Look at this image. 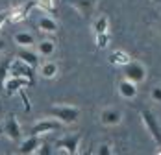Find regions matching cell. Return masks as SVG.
Listing matches in <instances>:
<instances>
[{"mask_svg":"<svg viewBox=\"0 0 161 155\" xmlns=\"http://www.w3.org/2000/svg\"><path fill=\"white\" fill-rule=\"evenodd\" d=\"M48 115L54 120H58L59 124L70 126V124H76L80 120L81 111L78 107H74V105H52L48 109Z\"/></svg>","mask_w":161,"mask_h":155,"instance_id":"1","label":"cell"},{"mask_svg":"<svg viewBox=\"0 0 161 155\" xmlns=\"http://www.w3.org/2000/svg\"><path fill=\"white\" fill-rule=\"evenodd\" d=\"M122 74H124V79L139 85L146 79V67L141 61H130L128 65L122 67Z\"/></svg>","mask_w":161,"mask_h":155,"instance_id":"2","label":"cell"},{"mask_svg":"<svg viewBox=\"0 0 161 155\" xmlns=\"http://www.w3.org/2000/svg\"><path fill=\"white\" fill-rule=\"evenodd\" d=\"M141 120H143V124H145L146 131L150 133V137L152 140L161 146V126L158 122V118H156V115L152 113V111H148V109H143L141 111Z\"/></svg>","mask_w":161,"mask_h":155,"instance_id":"3","label":"cell"},{"mask_svg":"<svg viewBox=\"0 0 161 155\" xmlns=\"http://www.w3.org/2000/svg\"><path fill=\"white\" fill-rule=\"evenodd\" d=\"M9 76L13 78H22V79H28L30 83L33 85V78H35V68H32V67H28L26 63H22L20 59H11V63H9Z\"/></svg>","mask_w":161,"mask_h":155,"instance_id":"4","label":"cell"},{"mask_svg":"<svg viewBox=\"0 0 161 155\" xmlns=\"http://www.w3.org/2000/svg\"><path fill=\"white\" fill-rule=\"evenodd\" d=\"M80 142H81V133L67 135V137H61V139L56 142V148L61 150V152H65L67 155H78Z\"/></svg>","mask_w":161,"mask_h":155,"instance_id":"5","label":"cell"},{"mask_svg":"<svg viewBox=\"0 0 161 155\" xmlns=\"http://www.w3.org/2000/svg\"><path fill=\"white\" fill-rule=\"evenodd\" d=\"M2 133H4L9 140H13V142L22 139V127H20V124H19V120H17L15 115H9V116L6 118V122L2 126Z\"/></svg>","mask_w":161,"mask_h":155,"instance_id":"6","label":"cell"},{"mask_svg":"<svg viewBox=\"0 0 161 155\" xmlns=\"http://www.w3.org/2000/svg\"><path fill=\"white\" fill-rule=\"evenodd\" d=\"M63 124H59L58 120H54V118H43V120H39V122H35L32 126V137H41V135H47L50 131H56V129H59Z\"/></svg>","mask_w":161,"mask_h":155,"instance_id":"7","label":"cell"},{"mask_svg":"<svg viewBox=\"0 0 161 155\" xmlns=\"http://www.w3.org/2000/svg\"><path fill=\"white\" fill-rule=\"evenodd\" d=\"M100 122H102L104 126H108V127L119 126L120 122H122V113H120L119 109H115V107L102 109V113H100Z\"/></svg>","mask_w":161,"mask_h":155,"instance_id":"8","label":"cell"},{"mask_svg":"<svg viewBox=\"0 0 161 155\" xmlns=\"http://www.w3.org/2000/svg\"><path fill=\"white\" fill-rule=\"evenodd\" d=\"M41 137H28L20 142V148H19V155H35L37 150L41 148Z\"/></svg>","mask_w":161,"mask_h":155,"instance_id":"9","label":"cell"},{"mask_svg":"<svg viewBox=\"0 0 161 155\" xmlns=\"http://www.w3.org/2000/svg\"><path fill=\"white\" fill-rule=\"evenodd\" d=\"M17 59H20L22 63H26V65H28V67H32V68H37V67L41 65L39 54H37V52H33L32 48H20V50L17 52Z\"/></svg>","mask_w":161,"mask_h":155,"instance_id":"10","label":"cell"},{"mask_svg":"<svg viewBox=\"0 0 161 155\" xmlns=\"http://www.w3.org/2000/svg\"><path fill=\"white\" fill-rule=\"evenodd\" d=\"M28 85H32L28 79H22V78H13V76H8L4 79V89H6V93L8 94H13L17 91H20V89H24V87H28Z\"/></svg>","mask_w":161,"mask_h":155,"instance_id":"11","label":"cell"},{"mask_svg":"<svg viewBox=\"0 0 161 155\" xmlns=\"http://www.w3.org/2000/svg\"><path fill=\"white\" fill-rule=\"evenodd\" d=\"M119 94H120L124 100H133V98L137 96V85L122 78V79L119 81Z\"/></svg>","mask_w":161,"mask_h":155,"instance_id":"12","label":"cell"},{"mask_svg":"<svg viewBox=\"0 0 161 155\" xmlns=\"http://www.w3.org/2000/svg\"><path fill=\"white\" fill-rule=\"evenodd\" d=\"M35 52L39 54V57H52L56 52V43L50 39H43L35 45Z\"/></svg>","mask_w":161,"mask_h":155,"instance_id":"13","label":"cell"},{"mask_svg":"<svg viewBox=\"0 0 161 155\" xmlns=\"http://www.w3.org/2000/svg\"><path fill=\"white\" fill-rule=\"evenodd\" d=\"M37 28L41 31H45V33H54V31H58V22H56V19L54 17H48V15H43L39 20H37Z\"/></svg>","mask_w":161,"mask_h":155,"instance_id":"14","label":"cell"},{"mask_svg":"<svg viewBox=\"0 0 161 155\" xmlns=\"http://www.w3.org/2000/svg\"><path fill=\"white\" fill-rule=\"evenodd\" d=\"M13 41L17 43V46H20V48H32L33 45H35L33 35L28 33V31H19V33H15Z\"/></svg>","mask_w":161,"mask_h":155,"instance_id":"15","label":"cell"},{"mask_svg":"<svg viewBox=\"0 0 161 155\" xmlns=\"http://www.w3.org/2000/svg\"><path fill=\"white\" fill-rule=\"evenodd\" d=\"M58 70H59V67H58V63H54V61H47V63H43V65L39 67V74H41L43 78H47V79L56 78Z\"/></svg>","mask_w":161,"mask_h":155,"instance_id":"16","label":"cell"},{"mask_svg":"<svg viewBox=\"0 0 161 155\" xmlns=\"http://www.w3.org/2000/svg\"><path fill=\"white\" fill-rule=\"evenodd\" d=\"M33 6L41 8V9H43L48 17L56 13V0H35V2H33Z\"/></svg>","mask_w":161,"mask_h":155,"instance_id":"17","label":"cell"},{"mask_svg":"<svg viewBox=\"0 0 161 155\" xmlns=\"http://www.w3.org/2000/svg\"><path fill=\"white\" fill-rule=\"evenodd\" d=\"M108 26H109V22H108V19H106V17L97 19V20H95V31H97V35L108 33Z\"/></svg>","mask_w":161,"mask_h":155,"instance_id":"18","label":"cell"},{"mask_svg":"<svg viewBox=\"0 0 161 155\" xmlns=\"http://www.w3.org/2000/svg\"><path fill=\"white\" fill-rule=\"evenodd\" d=\"M111 63H120V65H128V56L126 54H122V52H115V54H111Z\"/></svg>","mask_w":161,"mask_h":155,"instance_id":"19","label":"cell"},{"mask_svg":"<svg viewBox=\"0 0 161 155\" xmlns=\"http://www.w3.org/2000/svg\"><path fill=\"white\" fill-rule=\"evenodd\" d=\"M97 155H113L111 146H109V144H100L98 150H97Z\"/></svg>","mask_w":161,"mask_h":155,"instance_id":"20","label":"cell"},{"mask_svg":"<svg viewBox=\"0 0 161 155\" xmlns=\"http://www.w3.org/2000/svg\"><path fill=\"white\" fill-rule=\"evenodd\" d=\"M108 41H109V35H108V33H102V35H97V45H98V48L108 46Z\"/></svg>","mask_w":161,"mask_h":155,"instance_id":"21","label":"cell"},{"mask_svg":"<svg viewBox=\"0 0 161 155\" xmlns=\"http://www.w3.org/2000/svg\"><path fill=\"white\" fill-rule=\"evenodd\" d=\"M150 98H152L156 104H161V87H154L152 93H150Z\"/></svg>","mask_w":161,"mask_h":155,"instance_id":"22","label":"cell"},{"mask_svg":"<svg viewBox=\"0 0 161 155\" xmlns=\"http://www.w3.org/2000/svg\"><path fill=\"white\" fill-rule=\"evenodd\" d=\"M37 155H50V148L47 144H41V148L37 150Z\"/></svg>","mask_w":161,"mask_h":155,"instance_id":"23","label":"cell"},{"mask_svg":"<svg viewBox=\"0 0 161 155\" xmlns=\"http://www.w3.org/2000/svg\"><path fill=\"white\" fill-rule=\"evenodd\" d=\"M6 19H8V11H0V30H2V24L6 22Z\"/></svg>","mask_w":161,"mask_h":155,"instance_id":"24","label":"cell"},{"mask_svg":"<svg viewBox=\"0 0 161 155\" xmlns=\"http://www.w3.org/2000/svg\"><path fill=\"white\" fill-rule=\"evenodd\" d=\"M4 48H6V41H4V39H0V52H2Z\"/></svg>","mask_w":161,"mask_h":155,"instance_id":"25","label":"cell"},{"mask_svg":"<svg viewBox=\"0 0 161 155\" xmlns=\"http://www.w3.org/2000/svg\"><path fill=\"white\" fill-rule=\"evenodd\" d=\"M78 155H80V153H78Z\"/></svg>","mask_w":161,"mask_h":155,"instance_id":"26","label":"cell"},{"mask_svg":"<svg viewBox=\"0 0 161 155\" xmlns=\"http://www.w3.org/2000/svg\"><path fill=\"white\" fill-rule=\"evenodd\" d=\"M35 155H37V153H35Z\"/></svg>","mask_w":161,"mask_h":155,"instance_id":"27","label":"cell"}]
</instances>
